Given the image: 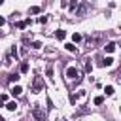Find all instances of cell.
Wrapping results in <instances>:
<instances>
[{"label": "cell", "mask_w": 121, "mask_h": 121, "mask_svg": "<svg viewBox=\"0 0 121 121\" xmlns=\"http://www.w3.org/2000/svg\"><path fill=\"white\" fill-rule=\"evenodd\" d=\"M32 115H34L36 121H45V110L42 106H38V104L32 108Z\"/></svg>", "instance_id": "1"}, {"label": "cell", "mask_w": 121, "mask_h": 121, "mask_svg": "<svg viewBox=\"0 0 121 121\" xmlns=\"http://www.w3.org/2000/svg\"><path fill=\"white\" fill-rule=\"evenodd\" d=\"M66 76H68V79H76V81H79V70H78L76 66H70V68L66 70Z\"/></svg>", "instance_id": "2"}, {"label": "cell", "mask_w": 121, "mask_h": 121, "mask_svg": "<svg viewBox=\"0 0 121 121\" xmlns=\"http://www.w3.org/2000/svg\"><path fill=\"white\" fill-rule=\"evenodd\" d=\"M42 87H43V78H42V76H36V78H34L32 91H34V93H40V91H42Z\"/></svg>", "instance_id": "3"}, {"label": "cell", "mask_w": 121, "mask_h": 121, "mask_svg": "<svg viewBox=\"0 0 121 121\" xmlns=\"http://www.w3.org/2000/svg\"><path fill=\"white\" fill-rule=\"evenodd\" d=\"M98 64H100V66H112V64H113V59H112V57H106V59H102Z\"/></svg>", "instance_id": "4"}, {"label": "cell", "mask_w": 121, "mask_h": 121, "mask_svg": "<svg viewBox=\"0 0 121 121\" xmlns=\"http://www.w3.org/2000/svg\"><path fill=\"white\" fill-rule=\"evenodd\" d=\"M21 93H23V87H21V85H13V87H11V95H13V96H19Z\"/></svg>", "instance_id": "5"}, {"label": "cell", "mask_w": 121, "mask_h": 121, "mask_svg": "<svg viewBox=\"0 0 121 121\" xmlns=\"http://www.w3.org/2000/svg\"><path fill=\"white\" fill-rule=\"evenodd\" d=\"M104 49H106V53H113V51H115V43H113V42H110V43H106V45H104Z\"/></svg>", "instance_id": "6"}, {"label": "cell", "mask_w": 121, "mask_h": 121, "mask_svg": "<svg viewBox=\"0 0 121 121\" xmlns=\"http://www.w3.org/2000/svg\"><path fill=\"white\" fill-rule=\"evenodd\" d=\"M64 47H66L70 53H76V55H78V47H76L74 43H64Z\"/></svg>", "instance_id": "7"}, {"label": "cell", "mask_w": 121, "mask_h": 121, "mask_svg": "<svg viewBox=\"0 0 121 121\" xmlns=\"http://www.w3.org/2000/svg\"><path fill=\"white\" fill-rule=\"evenodd\" d=\"M28 68H30V66H28V62H26V60H23V62H21V72H23V74H26V72H28Z\"/></svg>", "instance_id": "8"}, {"label": "cell", "mask_w": 121, "mask_h": 121, "mask_svg": "<svg viewBox=\"0 0 121 121\" xmlns=\"http://www.w3.org/2000/svg\"><path fill=\"white\" fill-rule=\"evenodd\" d=\"M55 36H57L59 40H64V38H66V32H64V30H57V32H55Z\"/></svg>", "instance_id": "9"}, {"label": "cell", "mask_w": 121, "mask_h": 121, "mask_svg": "<svg viewBox=\"0 0 121 121\" xmlns=\"http://www.w3.org/2000/svg\"><path fill=\"white\" fill-rule=\"evenodd\" d=\"M6 108H8L9 112H15V108H17V104H15V102L11 100V102H8V104H6Z\"/></svg>", "instance_id": "10"}, {"label": "cell", "mask_w": 121, "mask_h": 121, "mask_svg": "<svg viewBox=\"0 0 121 121\" xmlns=\"http://www.w3.org/2000/svg\"><path fill=\"white\" fill-rule=\"evenodd\" d=\"M81 38H83V36H81L79 32H74V34H72V40H74V42H81Z\"/></svg>", "instance_id": "11"}, {"label": "cell", "mask_w": 121, "mask_h": 121, "mask_svg": "<svg viewBox=\"0 0 121 121\" xmlns=\"http://www.w3.org/2000/svg\"><path fill=\"white\" fill-rule=\"evenodd\" d=\"M91 70H93V62H91V60H89V59H87V62H85V72H87V74H89V72H91Z\"/></svg>", "instance_id": "12"}, {"label": "cell", "mask_w": 121, "mask_h": 121, "mask_svg": "<svg viewBox=\"0 0 121 121\" xmlns=\"http://www.w3.org/2000/svg\"><path fill=\"white\" fill-rule=\"evenodd\" d=\"M104 93H106L108 96H110V95H113V87H112V85H106V87H104Z\"/></svg>", "instance_id": "13"}, {"label": "cell", "mask_w": 121, "mask_h": 121, "mask_svg": "<svg viewBox=\"0 0 121 121\" xmlns=\"http://www.w3.org/2000/svg\"><path fill=\"white\" fill-rule=\"evenodd\" d=\"M28 13H32V15H36V13H40V8H38V6H32V8L28 9Z\"/></svg>", "instance_id": "14"}, {"label": "cell", "mask_w": 121, "mask_h": 121, "mask_svg": "<svg viewBox=\"0 0 121 121\" xmlns=\"http://www.w3.org/2000/svg\"><path fill=\"white\" fill-rule=\"evenodd\" d=\"M19 78H21L19 74H11V76H9V81H11V83H15V81H17Z\"/></svg>", "instance_id": "15"}, {"label": "cell", "mask_w": 121, "mask_h": 121, "mask_svg": "<svg viewBox=\"0 0 121 121\" xmlns=\"http://www.w3.org/2000/svg\"><path fill=\"white\" fill-rule=\"evenodd\" d=\"M102 102H104V96H95V104L96 106H100Z\"/></svg>", "instance_id": "16"}, {"label": "cell", "mask_w": 121, "mask_h": 121, "mask_svg": "<svg viewBox=\"0 0 121 121\" xmlns=\"http://www.w3.org/2000/svg\"><path fill=\"white\" fill-rule=\"evenodd\" d=\"M25 26H26V19H25V21H19V23H17V28H21V30H23Z\"/></svg>", "instance_id": "17"}, {"label": "cell", "mask_w": 121, "mask_h": 121, "mask_svg": "<svg viewBox=\"0 0 121 121\" xmlns=\"http://www.w3.org/2000/svg\"><path fill=\"white\" fill-rule=\"evenodd\" d=\"M6 100H8V95H0V106H4Z\"/></svg>", "instance_id": "18"}, {"label": "cell", "mask_w": 121, "mask_h": 121, "mask_svg": "<svg viewBox=\"0 0 121 121\" xmlns=\"http://www.w3.org/2000/svg\"><path fill=\"white\" fill-rule=\"evenodd\" d=\"M40 47H42L40 42H32V49H40Z\"/></svg>", "instance_id": "19"}, {"label": "cell", "mask_w": 121, "mask_h": 121, "mask_svg": "<svg viewBox=\"0 0 121 121\" xmlns=\"http://www.w3.org/2000/svg\"><path fill=\"white\" fill-rule=\"evenodd\" d=\"M38 21H40V23H42V25H45V23H47V17H45V15H42V17H40V19H38Z\"/></svg>", "instance_id": "20"}, {"label": "cell", "mask_w": 121, "mask_h": 121, "mask_svg": "<svg viewBox=\"0 0 121 121\" xmlns=\"http://www.w3.org/2000/svg\"><path fill=\"white\" fill-rule=\"evenodd\" d=\"M47 76H49V78H51V76H53V66H51V64H49V66H47Z\"/></svg>", "instance_id": "21"}, {"label": "cell", "mask_w": 121, "mask_h": 121, "mask_svg": "<svg viewBox=\"0 0 121 121\" xmlns=\"http://www.w3.org/2000/svg\"><path fill=\"white\" fill-rule=\"evenodd\" d=\"M76 6H78V2H76V0H72V2H70V9H76Z\"/></svg>", "instance_id": "22"}, {"label": "cell", "mask_w": 121, "mask_h": 121, "mask_svg": "<svg viewBox=\"0 0 121 121\" xmlns=\"http://www.w3.org/2000/svg\"><path fill=\"white\" fill-rule=\"evenodd\" d=\"M11 55H13V57H17V47H15V45L11 47Z\"/></svg>", "instance_id": "23"}, {"label": "cell", "mask_w": 121, "mask_h": 121, "mask_svg": "<svg viewBox=\"0 0 121 121\" xmlns=\"http://www.w3.org/2000/svg\"><path fill=\"white\" fill-rule=\"evenodd\" d=\"M2 25H6V19H4V17H0V26H2Z\"/></svg>", "instance_id": "24"}, {"label": "cell", "mask_w": 121, "mask_h": 121, "mask_svg": "<svg viewBox=\"0 0 121 121\" xmlns=\"http://www.w3.org/2000/svg\"><path fill=\"white\" fill-rule=\"evenodd\" d=\"M0 121H6V119H4V117H2V115H0Z\"/></svg>", "instance_id": "25"}, {"label": "cell", "mask_w": 121, "mask_h": 121, "mask_svg": "<svg viewBox=\"0 0 121 121\" xmlns=\"http://www.w3.org/2000/svg\"><path fill=\"white\" fill-rule=\"evenodd\" d=\"M2 4H4V0H0V6H2Z\"/></svg>", "instance_id": "26"}]
</instances>
